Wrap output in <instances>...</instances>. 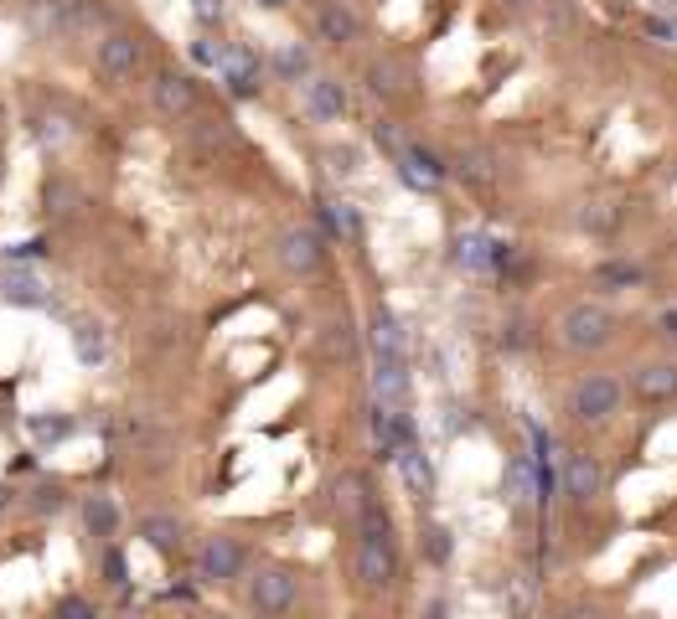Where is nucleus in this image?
Wrapping results in <instances>:
<instances>
[{"mask_svg":"<svg viewBox=\"0 0 677 619\" xmlns=\"http://www.w3.org/2000/svg\"><path fill=\"white\" fill-rule=\"evenodd\" d=\"M558 341H564V351H579V356L605 351L616 341V315L600 305V300H575V305L558 315Z\"/></svg>","mask_w":677,"mask_h":619,"instance_id":"2","label":"nucleus"},{"mask_svg":"<svg viewBox=\"0 0 677 619\" xmlns=\"http://www.w3.org/2000/svg\"><path fill=\"white\" fill-rule=\"evenodd\" d=\"M58 615H94V604L78 599V594H68V599H58Z\"/></svg>","mask_w":677,"mask_h":619,"instance_id":"34","label":"nucleus"},{"mask_svg":"<svg viewBox=\"0 0 677 619\" xmlns=\"http://www.w3.org/2000/svg\"><path fill=\"white\" fill-rule=\"evenodd\" d=\"M352 579L362 594H388L399 583V542H394V517L373 506L358 522V558H352Z\"/></svg>","mask_w":677,"mask_h":619,"instance_id":"1","label":"nucleus"},{"mask_svg":"<svg viewBox=\"0 0 677 619\" xmlns=\"http://www.w3.org/2000/svg\"><path fill=\"white\" fill-rule=\"evenodd\" d=\"M631 398L641 403H673L677 398V362H646L631 372Z\"/></svg>","mask_w":677,"mask_h":619,"instance_id":"14","label":"nucleus"},{"mask_svg":"<svg viewBox=\"0 0 677 619\" xmlns=\"http://www.w3.org/2000/svg\"><path fill=\"white\" fill-rule=\"evenodd\" d=\"M373 347H378V356H403V336H399V320L388 315V310H373Z\"/></svg>","mask_w":677,"mask_h":619,"instance_id":"21","label":"nucleus"},{"mask_svg":"<svg viewBox=\"0 0 677 619\" xmlns=\"http://www.w3.org/2000/svg\"><path fill=\"white\" fill-rule=\"evenodd\" d=\"M326 222L337 228V238H347V243H362V217L347 207V202H326Z\"/></svg>","mask_w":677,"mask_h":619,"instance_id":"25","label":"nucleus"},{"mask_svg":"<svg viewBox=\"0 0 677 619\" xmlns=\"http://www.w3.org/2000/svg\"><path fill=\"white\" fill-rule=\"evenodd\" d=\"M275 73L285 77V83H300V77L311 73V52H305L300 41H285V47L275 52Z\"/></svg>","mask_w":677,"mask_h":619,"instance_id":"22","label":"nucleus"},{"mask_svg":"<svg viewBox=\"0 0 677 619\" xmlns=\"http://www.w3.org/2000/svg\"><path fill=\"white\" fill-rule=\"evenodd\" d=\"M595 284L600 290H631V284H641V269L626 264V258H616V264H600L595 269Z\"/></svg>","mask_w":677,"mask_h":619,"instance_id":"23","label":"nucleus"},{"mask_svg":"<svg viewBox=\"0 0 677 619\" xmlns=\"http://www.w3.org/2000/svg\"><path fill=\"white\" fill-rule=\"evenodd\" d=\"M83 526H88L94 537H114V532H120V506L109 501V496H88V501H83Z\"/></svg>","mask_w":677,"mask_h":619,"instance_id":"19","label":"nucleus"},{"mask_svg":"<svg viewBox=\"0 0 677 619\" xmlns=\"http://www.w3.org/2000/svg\"><path fill=\"white\" fill-rule=\"evenodd\" d=\"M305 114L316 119V124H337L347 114V88H341L337 77H311L305 83Z\"/></svg>","mask_w":677,"mask_h":619,"instance_id":"15","label":"nucleus"},{"mask_svg":"<svg viewBox=\"0 0 677 619\" xmlns=\"http://www.w3.org/2000/svg\"><path fill=\"white\" fill-rule=\"evenodd\" d=\"M616 222H620V213L610 202H584V213H579V228H590V232H610Z\"/></svg>","mask_w":677,"mask_h":619,"instance_id":"31","label":"nucleus"},{"mask_svg":"<svg viewBox=\"0 0 677 619\" xmlns=\"http://www.w3.org/2000/svg\"><path fill=\"white\" fill-rule=\"evenodd\" d=\"M456 264H460V269H492V243H486V238H460V243H456Z\"/></svg>","mask_w":677,"mask_h":619,"instance_id":"28","label":"nucleus"},{"mask_svg":"<svg viewBox=\"0 0 677 619\" xmlns=\"http://www.w3.org/2000/svg\"><path fill=\"white\" fill-rule=\"evenodd\" d=\"M140 68H145V37H140V32H124V26L104 32L99 52H94V73H99L109 88H130L140 77Z\"/></svg>","mask_w":677,"mask_h":619,"instance_id":"5","label":"nucleus"},{"mask_svg":"<svg viewBox=\"0 0 677 619\" xmlns=\"http://www.w3.org/2000/svg\"><path fill=\"white\" fill-rule=\"evenodd\" d=\"M11 501H16V490H11V485H0V511H5Z\"/></svg>","mask_w":677,"mask_h":619,"instance_id":"38","label":"nucleus"},{"mask_svg":"<svg viewBox=\"0 0 677 619\" xmlns=\"http://www.w3.org/2000/svg\"><path fill=\"white\" fill-rule=\"evenodd\" d=\"M311 16H316V37L326 47H358L367 21L352 0H311Z\"/></svg>","mask_w":677,"mask_h":619,"instance_id":"9","label":"nucleus"},{"mask_svg":"<svg viewBox=\"0 0 677 619\" xmlns=\"http://www.w3.org/2000/svg\"><path fill=\"white\" fill-rule=\"evenodd\" d=\"M73 347H78V362H83V367H94V362H104V330L83 320V326L73 330Z\"/></svg>","mask_w":677,"mask_h":619,"instance_id":"27","label":"nucleus"},{"mask_svg":"<svg viewBox=\"0 0 677 619\" xmlns=\"http://www.w3.org/2000/svg\"><path fill=\"white\" fill-rule=\"evenodd\" d=\"M331 490H337L331 501H337V511L347 517V522H362V517H367V511L378 506V496H373V481H367L362 470H341Z\"/></svg>","mask_w":677,"mask_h":619,"instance_id":"13","label":"nucleus"},{"mask_svg":"<svg viewBox=\"0 0 677 619\" xmlns=\"http://www.w3.org/2000/svg\"><path fill=\"white\" fill-rule=\"evenodd\" d=\"M450 175H460L466 186H497V155L481 150V145H460L456 155H450Z\"/></svg>","mask_w":677,"mask_h":619,"instance_id":"16","label":"nucleus"},{"mask_svg":"<svg viewBox=\"0 0 677 619\" xmlns=\"http://www.w3.org/2000/svg\"><path fill=\"white\" fill-rule=\"evenodd\" d=\"M5 300L11 305H47V294L32 274H5Z\"/></svg>","mask_w":677,"mask_h":619,"instance_id":"24","label":"nucleus"},{"mask_svg":"<svg viewBox=\"0 0 677 619\" xmlns=\"http://www.w3.org/2000/svg\"><path fill=\"white\" fill-rule=\"evenodd\" d=\"M626 403V387L610 377V372H584L575 387H569V418L575 424H610Z\"/></svg>","mask_w":677,"mask_h":619,"instance_id":"4","label":"nucleus"},{"mask_svg":"<svg viewBox=\"0 0 677 619\" xmlns=\"http://www.w3.org/2000/svg\"><path fill=\"white\" fill-rule=\"evenodd\" d=\"M321 341H326V356H352V351H358V330H352V320L341 315V320H331V326H326V336H321Z\"/></svg>","mask_w":677,"mask_h":619,"instance_id":"26","label":"nucleus"},{"mask_svg":"<svg viewBox=\"0 0 677 619\" xmlns=\"http://www.w3.org/2000/svg\"><path fill=\"white\" fill-rule=\"evenodd\" d=\"M68 428H73V424H68V418H41V424H37V434H41V439H62Z\"/></svg>","mask_w":677,"mask_h":619,"instance_id":"35","label":"nucleus"},{"mask_svg":"<svg viewBox=\"0 0 677 619\" xmlns=\"http://www.w3.org/2000/svg\"><path fill=\"white\" fill-rule=\"evenodd\" d=\"M373 392H378V398H388V403H403V398H409V372H403V356H378Z\"/></svg>","mask_w":677,"mask_h":619,"instance_id":"18","label":"nucleus"},{"mask_svg":"<svg viewBox=\"0 0 677 619\" xmlns=\"http://www.w3.org/2000/svg\"><path fill=\"white\" fill-rule=\"evenodd\" d=\"M222 77H228V88H233L239 98H254L264 88V83H259V77H264L259 58H254V52H243V47L222 52Z\"/></svg>","mask_w":677,"mask_h":619,"instance_id":"17","label":"nucleus"},{"mask_svg":"<svg viewBox=\"0 0 677 619\" xmlns=\"http://www.w3.org/2000/svg\"><path fill=\"white\" fill-rule=\"evenodd\" d=\"M564 496L575 506H590L605 496V464H600V454H590V449H575L569 460H564Z\"/></svg>","mask_w":677,"mask_h":619,"instance_id":"11","label":"nucleus"},{"mask_svg":"<svg viewBox=\"0 0 677 619\" xmlns=\"http://www.w3.org/2000/svg\"><path fill=\"white\" fill-rule=\"evenodd\" d=\"M419 537H424V558L435 562V568H445V562H450V532H445V526L424 522V532H419Z\"/></svg>","mask_w":677,"mask_h":619,"instance_id":"30","label":"nucleus"},{"mask_svg":"<svg viewBox=\"0 0 677 619\" xmlns=\"http://www.w3.org/2000/svg\"><path fill=\"white\" fill-rule=\"evenodd\" d=\"M326 238H321L311 222H290V228L275 238V258L285 274H295V279H316L326 269Z\"/></svg>","mask_w":677,"mask_h":619,"instance_id":"6","label":"nucleus"},{"mask_svg":"<svg viewBox=\"0 0 677 619\" xmlns=\"http://www.w3.org/2000/svg\"><path fill=\"white\" fill-rule=\"evenodd\" d=\"M507 11H528V5H539V0H501Z\"/></svg>","mask_w":677,"mask_h":619,"instance_id":"39","label":"nucleus"},{"mask_svg":"<svg viewBox=\"0 0 677 619\" xmlns=\"http://www.w3.org/2000/svg\"><path fill=\"white\" fill-rule=\"evenodd\" d=\"M104 573H109V583H124V558L120 553H104Z\"/></svg>","mask_w":677,"mask_h":619,"instance_id":"37","label":"nucleus"},{"mask_svg":"<svg viewBox=\"0 0 677 619\" xmlns=\"http://www.w3.org/2000/svg\"><path fill=\"white\" fill-rule=\"evenodd\" d=\"M501 347L507 351L533 347V320H528V315H507V320H501Z\"/></svg>","mask_w":677,"mask_h":619,"instance_id":"29","label":"nucleus"},{"mask_svg":"<svg viewBox=\"0 0 677 619\" xmlns=\"http://www.w3.org/2000/svg\"><path fill=\"white\" fill-rule=\"evenodd\" d=\"M657 336L677 347V305H673V310H662V315H657Z\"/></svg>","mask_w":677,"mask_h":619,"instance_id":"33","label":"nucleus"},{"mask_svg":"<svg viewBox=\"0 0 677 619\" xmlns=\"http://www.w3.org/2000/svg\"><path fill=\"white\" fill-rule=\"evenodd\" d=\"M135 532L150 542L156 553H171V547H181V522H177V517H140Z\"/></svg>","mask_w":677,"mask_h":619,"instance_id":"20","label":"nucleus"},{"mask_svg":"<svg viewBox=\"0 0 677 619\" xmlns=\"http://www.w3.org/2000/svg\"><path fill=\"white\" fill-rule=\"evenodd\" d=\"M326 160H331V171H358V150H331Z\"/></svg>","mask_w":677,"mask_h":619,"instance_id":"36","label":"nucleus"},{"mask_svg":"<svg viewBox=\"0 0 677 619\" xmlns=\"http://www.w3.org/2000/svg\"><path fill=\"white\" fill-rule=\"evenodd\" d=\"M32 511H37V517L68 511V490H62V485H37V490H32Z\"/></svg>","mask_w":677,"mask_h":619,"instance_id":"32","label":"nucleus"},{"mask_svg":"<svg viewBox=\"0 0 677 619\" xmlns=\"http://www.w3.org/2000/svg\"><path fill=\"white\" fill-rule=\"evenodd\" d=\"M367 428H373L378 460H399L403 449L414 445V428H409V418H403V403H388V398H373V408H367Z\"/></svg>","mask_w":677,"mask_h":619,"instance_id":"10","label":"nucleus"},{"mask_svg":"<svg viewBox=\"0 0 677 619\" xmlns=\"http://www.w3.org/2000/svg\"><path fill=\"white\" fill-rule=\"evenodd\" d=\"M264 11H285V5H290V0H259Z\"/></svg>","mask_w":677,"mask_h":619,"instance_id":"40","label":"nucleus"},{"mask_svg":"<svg viewBox=\"0 0 677 619\" xmlns=\"http://www.w3.org/2000/svg\"><path fill=\"white\" fill-rule=\"evenodd\" d=\"M300 604V573L285 568V562H264L243 579V609L254 615H285Z\"/></svg>","mask_w":677,"mask_h":619,"instance_id":"3","label":"nucleus"},{"mask_svg":"<svg viewBox=\"0 0 677 619\" xmlns=\"http://www.w3.org/2000/svg\"><path fill=\"white\" fill-rule=\"evenodd\" d=\"M362 77H367V94L383 98V104H399V98H409V88H414V68L403 58H394V52L373 58L362 68Z\"/></svg>","mask_w":677,"mask_h":619,"instance_id":"12","label":"nucleus"},{"mask_svg":"<svg viewBox=\"0 0 677 619\" xmlns=\"http://www.w3.org/2000/svg\"><path fill=\"white\" fill-rule=\"evenodd\" d=\"M150 104H156L160 119H192L202 109L197 77L181 73V68H160L156 83H150Z\"/></svg>","mask_w":677,"mask_h":619,"instance_id":"8","label":"nucleus"},{"mask_svg":"<svg viewBox=\"0 0 677 619\" xmlns=\"http://www.w3.org/2000/svg\"><path fill=\"white\" fill-rule=\"evenodd\" d=\"M243 568H249V553L243 542L233 537H202L197 542V558H192V573L202 583H239Z\"/></svg>","mask_w":677,"mask_h":619,"instance_id":"7","label":"nucleus"}]
</instances>
